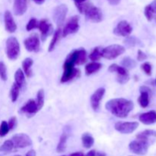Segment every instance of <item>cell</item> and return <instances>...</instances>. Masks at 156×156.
I'll return each instance as SVG.
<instances>
[{
	"mask_svg": "<svg viewBox=\"0 0 156 156\" xmlns=\"http://www.w3.org/2000/svg\"><path fill=\"white\" fill-rule=\"evenodd\" d=\"M105 108L115 117L125 118L133 110L134 104L126 98H114L107 102Z\"/></svg>",
	"mask_w": 156,
	"mask_h": 156,
	"instance_id": "6da1fadb",
	"label": "cell"
},
{
	"mask_svg": "<svg viewBox=\"0 0 156 156\" xmlns=\"http://www.w3.org/2000/svg\"><path fill=\"white\" fill-rule=\"evenodd\" d=\"M80 13L84 14L86 18L94 23H99L103 19V14L100 9L95 7L90 2H84L76 5Z\"/></svg>",
	"mask_w": 156,
	"mask_h": 156,
	"instance_id": "7a4b0ae2",
	"label": "cell"
},
{
	"mask_svg": "<svg viewBox=\"0 0 156 156\" xmlns=\"http://www.w3.org/2000/svg\"><path fill=\"white\" fill-rule=\"evenodd\" d=\"M80 70L76 68L75 65L72 62L66 61L63 64V73L60 79L61 83H66L80 76Z\"/></svg>",
	"mask_w": 156,
	"mask_h": 156,
	"instance_id": "3957f363",
	"label": "cell"
},
{
	"mask_svg": "<svg viewBox=\"0 0 156 156\" xmlns=\"http://www.w3.org/2000/svg\"><path fill=\"white\" fill-rule=\"evenodd\" d=\"M6 55L10 60H15L18 58L21 52L20 44L16 37H9L6 41Z\"/></svg>",
	"mask_w": 156,
	"mask_h": 156,
	"instance_id": "277c9868",
	"label": "cell"
},
{
	"mask_svg": "<svg viewBox=\"0 0 156 156\" xmlns=\"http://www.w3.org/2000/svg\"><path fill=\"white\" fill-rule=\"evenodd\" d=\"M125 50L126 49L123 46L119 45V44H112L102 49L101 55L102 57L111 60L123 54Z\"/></svg>",
	"mask_w": 156,
	"mask_h": 156,
	"instance_id": "5b68a950",
	"label": "cell"
},
{
	"mask_svg": "<svg viewBox=\"0 0 156 156\" xmlns=\"http://www.w3.org/2000/svg\"><path fill=\"white\" fill-rule=\"evenodd\" d=\"M151 145L143 140L136 139L129 144V149L133 153L139 155H145L148 152Z\"/></svg>",
	"mask_w": 156,
	"mask_h": 156,
	"instance_id": "8992f818",
	"label": "cell"
},
{
	"mask_svg": "<svg viewBox=\"0 0 156 156\" xmlns=\"http://www.w3.org/2000/svg\"><path fill=\"white\" fill-rule=\"evenodd\" d=\"M24 45L28 52L37 53L41 49V37L37 33L32 34L24 40Z\"/></svg>",
	"mask_w": 156,
	"mask_h": 156,
	"instance_id": "52a82bcc",
	"label": "cell"
},
{
	"mask_svg": "<svg viewBox=\"0 0 156 156\" xmlns=\"http://www.w3.org/2000/svg\"><path fill=\"white\" fill-rule=\"evenodd\" d=\"M79 30V17L77 15L72 17L68 21L66 24L64 26L62 30V37H65L69 34L76 33Z\"/></svg>",
	"mask_w": 156,
	"mask_h": 156,
	"instance_id": "ba28073f",
	"label": "cell"
},
{
	"mask_svg": "<svg viewBox=\"0 0 156 156\" xmlns=\"http://www.w3.org/2000/svg\"><path fill=\"white\" fill-rule=\"evenodd\" d=\"M68 13V7L66 5L61 4L54 9L53 18L58 27H61L65 21L66 15Z\"/></svg>",
	"mask_w": 156,
	"mask_h": 156,
	"instance_id": "9c48e42d",
	"label": "cell"
},
{
	"mask_svg": "<svg viewBox=\"0 0 156 156\" xmlns=\"http://www.w3.org/2000/svg\"><path fill=\"white\" fill-rule=\"evenodd\" d=\"M15 149H23L32 145L31 139L25 133H18L12 138Z\"/></svg>",
	"mask_w": 156,
	"mask_h": 156,
	"instance_id": "30bf717a",
	"label": "cell"
},
{
	"mask_svg": "<svg viewBox=\"0 0 156 156\" xmlns=\"http://www.w3.org/2000/svg\"><path fill=\"white\" fill-rule=\"evenodd\" d=\"M138 122H117L114 129L122 134H130L138 128Z\"/></svg>",
	"mask_w": 156,
	"mask_h": 156,
	"instance_id": "8fae6325",
	"label": "cell"
},
{
	"mask_svg": "<svg viewBox=\"0 0 156 156\" xmlns=\"http://www.w3.org/2000/svg\"><path fill=\"white\" fill-rule=\"evenodd\" d=\"M133 27L131 24L126 21H121L114 28V34L118 37H127L131 34Z\"/></svg>",
	"mask_w": 156,
	"mask_h": 156,
	"instance_id": "7c38bea8",
	"label": "cell"
},
{
	"mask_svg": "<svg viewBox=\"0 0 156 156\" xmlns=\"http://www.w3.org/2000/svg\"><path fill=\"white\" fill-rule=\"evenodd\" d=\"M140 95L138 98V103L143 108H146L149 106L150 97L152 96V90L147 86H141L140 88Z\"/></svg>",
	"mask_w": 156,
	"mask_h": 156,
	"instance_id": "4fadbf2b",
	"label": "cell"
},
{
	"mask_svg": "<svg viewBox=\"0 0 156 156\" xmlns=\"http://www.w3.org/2000/svg\"><path fill=\"white\" fill-rule=\"evenodd\" d=\"M105 94V88H99L94 91L92 94V95L90 98V103H91V106L92 109L94 111H98L100 108L101 101L103 99L104 95Z\"/></svg>",
	"mask_w": 156,
	"mask_h": 156,
	"instance_id": "5bb4252c",
	"label": "cell"
},
{
	"mask_svg": "<svg viewBox=\"0 0 156 156\" xmlns=\"http://www.w3.org/2000/svg\"><path fill=\"white\" fill-rule=\"evenodd\" d=\"M39 111L37 105V102L34 99H30L26 102L24 106L21 107L19 110V113L21 114H27V117H32L35 115Z\"/></svg>",
	"mask_w": 156,
	"mask_h": 156,
	"instance_id": "9a60e30c",
	"label": "cell"
},
{
	"mask_svg": "<svg viewBox=\"0 0 156 156\" xmlns=\"http://www.w3.org/2000/svg\"><path fill=\"white\" fill-rule=\"evenodd\" d=\"M37 28L41 31V38L42 41H45L46 38L51 34L53 30L52 24L46 19H43L38 22Z\"/></svg>",
	"mask_w": 156,
	"mask_h": 156,
	"instance_id": "2e32d148",
	"label": "cell"
},
{
	"mask_svg": "<svg viewBox=\"0 0 156 156\" xmlns=\"http://www.w3.org/2000/svg\"><path fill=\"white\" fill-rule=\"evenodd\" d=\"M4 22L5 30L9 33H14L17 30V24L14 20L12 13L9 11H6L4 14Z\"/></svg>",
	"mask_w": 156,
	"mask_h": 156,
	"instance_id": "e0dca14e",
	"label": "cell"
},
{
	"mask_svg": "<svg viewBox=\"0 0 156 156\" xmlns=\"http://www.w3.org/2000/svg\"><path fill=\"white\" fill-rule=\"evenodd\" d=\"M28 5V0H14L13 11L17 16H21L26 12Z\"/></svg>",
	"mask_w": 156,
	"mask_h": 156,
	"instance_id": "ac0fdd59",
	"label": "cell"
},
{
	"mask_svg": "<svg viewBox=\"0 0 156 156\" xmlns=\"http://www.w3.org/2000/svg\"><path fill=\"white\" fill-rule=\"evenodd\" d=\"M136 139L143 140L152 145L156 140V131L153 129H146L137 134Z\"/></svg>",
	"mask_w": 156,
	"mask_h": 156,
	"instance_id": "d6986e66",
	"label": "cell"
},
{
	"mask_svg": "<svg viewBox=\"0 0 156 156\" xmlns=\"http://www.w3.org/2000/svg\"><path fill=\"white\" fill-rule=\"evenodd\" d=\"M139 120L145 125H151L156 123V111H150L140 114Z\"/></svg>",
	"mask_w": 156,
	"mask_h": 156,
	"instance_id": "ffe728a7",
	"label": "cell"
},
{
	"mask_svg": "<svg viewBox=\"0 0 156 156\" xmlns=\"http://www.w3.org/2000/svg\"><path fill=\"white\" fill-rule=\"evenodd\" d=\"M15 83L21 88V90L24 89L26 85L25 75L24 72L21 69H18L15 73Z\"/></svg>",
	"mask_w": 156,
	"mask_h": 156,
	"instance_id": "44dd1931",
	"label": "cell"
},
{
	"mask_svg": "<svg viewBox=\"0 0 156 156\" xmlns=\"http://www.w3.org/2000/svg\"><path fill=\"white\" fill-rule=\"evenodd\" d=\"M69 132L65 129L60 136L59 138V141L58 143L57 146H56V152L59 153H62V152H65L66 148V142L69 138Z\"/></svg>",
	"mask_w": 156,
	"mask_h": 156,
	"instance_id": "7402d4cb",
	"label": "cell"
},
{
	"mask_svg": "<svg viewBox=\"0 0 156 156\" xmlns=\"http://www.w3.org/2000/svg\"><path fill=\"white\" fill-rule=\"evenodd\" d=\"M61 37H62V30L60 29V27H59V28L56 29V30H55L54 33H53V38H52L51 41H50V45H49L48 47V52L50 53V52L54 50L55 47L57 45L58 42H59V40H60Z\"/></svg>",
	"mask_w": 156,
	"mask_h": 156,
	"instance_id": "603a6c76",
	"label": "cell"
},
{
	"mask_svg": "<svg viewBox=\"0 0 156 156\" xmlns=\"http://www.w3.org/2000/svg\"><path fill=\"white\" fill-rule=\"evenodd\" d=\"M102 68V64L98 62H91L90 63L87 64L85 68V74L87 76H91L94 74L95 73L98 72Z\"/></svg>",
	"mask_w": 156,
	"mask_h": 156,
	"instance_id": "cb8c5ba5",
	"label": "cell"
},
{
	"mask_svg": "<svg viewBox=\"0 0 156 156\" xmlns=\"http://www.w3.org/2000/svg\"><path fill=\"white\" fill-rule=\"evenodd\" d=\"M34 64V60L31 58H26L23 60L22 62V68L23 72H24V75L27 76V78H30L32 76V70L31 67Z\"/></svg>",
	"mask_w": 156,
	"mask_h": 156,
	"instance_id": "d4e9b609",
	"label": "cell"
},
{
	"mask_svg": "<svg viewBox=\"0 0 156 156\" xmlns=\"http://www.w3.org/2000/svg\"><path fill=\"white\" fill-rule=\"evenodd\" d=\"M82 143L85 149H90L94 143V139L88 133H85L82 136Z\"/></svg>",
	"mask_w": 156,
	"mask_h": 156,
	"instance_id": "484cf974",
	"label": "cell"
},
{
	"mask_svg": "<svg viewBox=\"0 0 156 156\" xmlns=\"http://www.w3.org/2000/svg\"><path fill=\"white\" fill-rule=\"evenodd\" d=\"M13 149H15V148H14L13 142L12 141V140H6L0 146V154H2V155H6V154H9L10 152H12L13 151Z\"/></svg>",
	"mask_w": 156,
	"mask_h": 156,
	"instance_id": "4316f807",
	"label": "cell"
},
{
	"mask_svg": "<svg viewBox=\"0 0 156 156\" xmlns=\"http://www.w3.org/2000/svg\"><path fill=\"white\" fill-rule=\"evenodd\" d=\"M108 71L111 73H117V75L120 76H123V75H127L129 74V72L126 69L123 68L121 66H119L117 64H111L108 68Z\"/></svg>",
	"mask_w": 156,
	"mask_h": 156,
	"instance_id": "83f0119b",
	"label": "cell"
},
{
	"mask_svg": "<svg viewBox=\"0 0 156 156\" xmlns=\"http://www.w3.org/2000/svg\"><path fill=\"white\" fill-rule=\"evenodd\" d=\"M121 66L126 69L127 70L130 69H133L136 66V62L129 56H126L122 59Z\"/></svg>",
	"mask_w": 156,
	"mask_h": 156,
	"instance_id": "f1b7e54d",
	"label": "cell"
},
{
	"mask_svg": "<svg viewBox=\"0 0 156 156\" xmlns=\"http://www.w3.org/2000/svg\"><path fill=\"white\" fill-rule=\"evenodd\" d=\"M102 47H97L94 48V50L91 51V53L89 54V59H91L92 62H97V61L100 60L101 58L102 57L101 52H102Z\"/></svg>",
	"mask_w": 156,
	"mask_h": 156,
	"instance_id": "f546056e",
	"label": "cell"
},
{
	"mask_svg": "<svg viewBox=\"0 0 156 156\" xmlns=\"http://www.w3.org/2000/svg\"><path fill=\"white\" fill-rule=\"evenodd\" d=\"M87 61V52L84 48L79 49V53H78L77 61H76V66H81L85 63Z\"/></svg>",
	"mask_w": 156,
	"mask_h": 156,
	"instance_id": "4dcf8cb0",
	"label": "cell"
},
{
	"mask_svg": "<svg viewBox=\"0 0 156 156\" xmlns=\"http://www.w3.org/2000/svg\"><path fill=\"white\" fill-rule=\"evenodd\" d=\"M124 44L127 47H134L136 46H141L142 43L138 38L136 37L129 36L126 37V39L124 41Z\"/></svg>",
	"mask_w": 156,
	"mask_h": 156,
	"instance_id": "1f68e13d",
	"label": "cell"
},
{
	"mask_svg": "<svg viewBox=\"0 0 156 156\" xmlns=\"http://www.w3.org/2000/svg\"><path fill=\"white\" fill-rule=\"evenodd\" d=\"M20 91H21V88L16 84L14 83L10 90V98L12 102H15L18 100V96H19L20 94Z\"/></svg>",
	"mask_w": 156,
	"mask_h": 156,
	"instance_id": "d6a6232c",
	"label": "cell"
},
{
	"mask_svg": "<svg viewBox=\"0 0 156 156\" xmlns=\"http://www.w3.org/2000/svg\"><path fill=\"white\" fill-rule=\"evenodd\" d=\"M44 99H45V94H44V89H40L37 94V105L38 110H41L44 105Z\"/></svg>",
	"mask_w": 156,
	"mask_h": 156,
	"instance_id": "836d02e7",
	"label": "cell"
},
{
	"mask_svg": "<svg viewBox=\"0 0 156 156\" xmlns=\"http://www.w3.org/2000/svg\"><path fill=\"white\" fill-rule=\"evenodd\" d=\"M9 128L8 126V123L5 120L2 121L1 125H0V137H4L9 133Z\"/></svg>",
	"mask_w": 156,
	"mask_h": 156,
	"instance_id": "e575fe53",
	"label": "cell"
},
{
	"mask_svg": "<svg viewBox=\"0 0 156 156\" xmlns=\"http://www.w3.org/2000/svg\"><path fill=\"white\" fill-rule=\"evenodd\" d=\"M0 78L2 81H6L8 79L7 68L5 64L2 61H0Z\"/></svg>",
	"mask_w": 156,
	"mask_h": 156,
	"instance_id": "d590c367",
	"label": "cell"
},
{
	"mask_svg": "<svg viewBox=\"0 0 156 156\" xmlns=\"http://www.w3.org/2000/svg\"><path fill=\"white\" fill-rule=\"evenodd\" d=\"M38 22H39V21H38L36 18H31V19L27 22V25H26V30H27V31H30V30H33V29L37 28Z\"/></svg>",
	"mask_w": 156,
	"mask_h": 156,
	"instance_id": "8d00e7d4",
	"label": "cell"
},
{
	"mask_svg": "<svg viewBox=\"0 0 156 156\" xmlns=\"http://www.w3.org/2000/svg\"><path fill=\"white\" fill-rule=\"evenodd\" d=\"M144 15H145V16H146V19H147L149 21H151L152 19H153L154 13H153V12H152V9H151V7L149 5H146V8H145Z\"/></svg>",
	"mask_w": 156,
	"mask_h": 156,
	"instance_id": "74e56055",
	"label": "cell"
},
{
	"mask_svg": "<svg viewBox=\"0 0 156 156\" xmlns=\"http://www.w3.org/2000/svg\"><path fill=\"white\" fill-rule=\"evenodd\" d=\"M141 69L143 70V72H144L147 76H151V75H152V65H151L149 62H144V63L142 64Z\"/></svg>",
	"mask_w": 156,
	"mask_h": 156,
	"instance_id": "f35d334b",
	"label": "cell"
},
{
	"mask_svg": "<svg viewBox=\"0 0 156 156\" xmlns=\"http://www.w3.org/2000/svg\"><path fill=\"white\" fill-rule=\"evenodd\" d=\"M129 80V74L127 75H123V76H120V75H117V81L119 84L120 85H124L126 82H128V81Z\"/></svg>",
	"mask_w": 156,
	"mask_h": 156,
	"instance_id": "ab89813d",
	"label": "cell"
},
{
	"mask_svg": "<svg viewBox=\"0 0 156 156\" xmlns=\"http://www.w3.org/2000/svg\"><path fill=\"white\" fill-rule=\"evenodd\" d=\"M17 124V118L16 117H12L9 120V122H8V126H9V128L10 130L13 129L15 127Z\"/></svg>",
	"mask_w": 156,
	"mask_h": 156,
	"instance_id": "60d3db41",
	"label": "cell"
},
{
	"mask_svg": "<svg viewBox=\"0 0 156 156\" xmlns=\"http://www.w3.org/2000/svg\"><path fill=\"white\" fill-rule=\"evenodd\" d=\"M148 58L147 55L141 50H139L137 52V60L138 61H144Z\"/></svg>",
	"mask_w": 156,
	"mask_h": 156,
	"instance_id": "b9f144b4",
	"label": "cell"
},
{
	"mask_svg": "<svg viewBox=\"0 0 156 156\" xmlns=\"http://www.w3.org/2000/svg\"><path fill=\"white\" fill-rule=\"evenodd\" d=\"M149 5H150V7H151V9H152L153 13L156 14V0H154V1L151 3V4H149Z\"/></svg>",
	"mask_w": 156,
	"mask_h": 156,
	"instance_id": "7bdbcfd3",
	"label": "cell"
},
{
	"mask_svg": "<svg viewBox=\"0 0 156 156\" xmlns=\"http://www.w3.org/2000/svg\"><path fill=\"white\" fill-rule=\"evenodd\" d=\"M120 1L121 0H108L109 4L111 5H117L120 2Z\"/></svg>",
	"mask_w": 156,
	"mask_h": 156,
	"instance_id": "ee69618b",
	"label": "cell"
},
{
	"mask_svg": "<svg viewBox=\"0 0 156 156\" xmlns=\"http://www.w3.org/2000/svg\"><path fill=\"white\" fill-rule=\"evenodd\" d=\"M66 156V155H63ZM69 156H85V155H84V153L81 152H74V153L71 154Z\"/></svg>",
	"mask_w": 156,
	"mask_h": 156,
	"instance_id": "f6af8a7d",
	"label": "cell"
},
{
	"mask_svg": "<svg viewBox=\"0 0 156 156\" xmlns=\"http://www.w3.org/2000/svg\"><path fill=\"white\" fill-rule=\"evenodd\" d=\"M96 151L95 150H91L85 155V156H95Z\"/></svg>",
	"mask_w": 156,
	"mask_h": 156,
	"instance_id": "bcb514c9",
	"label": "cell"
},
{
	"mask_svg": "<svg viewBox=\"0 0 156 156\" xmlns=\"http://www.w3.org/2000/svg\"><path fill=\"white\" fill-rule=\"evenodd\" d=\"M95 156H108V155H107V154L105 153V152H98V151H96Z\"/></svg>",
	"mask_w": 156,
	"mask_h": 156,
	"instance_id": "7dc6e473",
	"label": "cell"
},
{
	"mask_svg": "<svg viewBox=\"0 0 156 156\" xmlns=\"http://www.w3.org/2000/svg\"><path fill=\"white\" fill-rule=\"evenodd\" d=\"M86 0H74L75 4L76 5H79V4H82V3H84Z\"/></svg>",
	"mask_w": 156,
	"mask_h": 156,
	"instance_id": "c3c4849f",
	"label": "cell"
},
{
	"mask_svg": "<svg viewBox=\"0 0 156 156\" xmlns=\"http://www.w3.org/2000/svg\"><path fill=\"white\" fill-rule=\"evenodd\" d=\"M44 1H45V0H34V2L35 3H37V4H38V5L43 4V3L44 2Z\"/></svg>",
	"mask_w": 156,
	"mask_h": 156,
	"instance_id": "681fc988",
	"label": "cell"
},
{
	"mask_svg": "<svg viewBox=\"0 0 156 156\" xmlns=\"http://www.w3.org/2000/svg\"><path fill=\"white\" fill-rule=\"evenodd\" d=\"M155 85H156V79H155Z\"/></svg>",
	"mask_w": 156,
	"mask_h": 156,
	"instance_id": "f907efd6",
	"label": "cell"
},
{
	"mask_svg": "<svg viewBox=\"0 0 156 156\" xmlns=\"http://www.w3.org/2000/svg\"><path fill=\"white\" fill-rule=\"evenodd\" d=\"M14 156H21V155H14Z\"/></svg>",
	"mask_w": 156,
	"mask_h": 156,
	"instance_id": "816d5d0a",
	"label": "cell"
}]
</instances>
